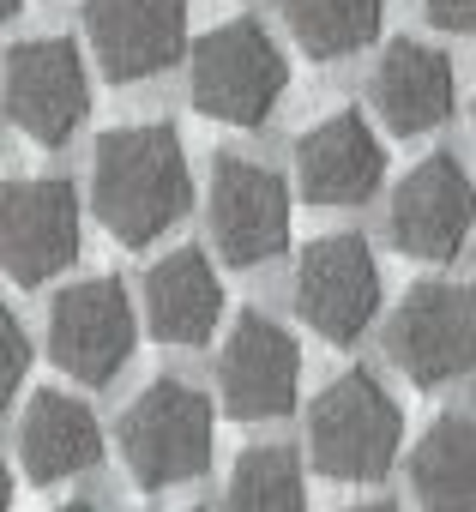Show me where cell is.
<instances>
[{"label": "cell", "instance_id": "8", "mask_svg": "<svg viewBox=\"0 0 476 512\" xmlns=\"http://www.w3.org/2000/svg\"><path fill=\"white\" fill-rule=\"evenodd\" d=\"M296 314L332 338L350 344L374 326L380 314V266L362 235H320L296 260Z\"/></svg>", "mask_w": 476, "mask_h": 512}, {"label": "cell", "instance_id": "9", "mask_svg": "<svg viewBox=\"0 0 476 512\" xmlns=\"http://www.w3.org/2000/svg\"><path fill=\"white\" fill-rule=\"evenodd\" d=\"M133 302L115 278H85L67 284L49 308V356L61 374H73L79 386H103L127 368L133 356Z\"/></svg>", "mask_w": 476, "mask_h": 512}, {"label": "cell", "instance_id": "14", "mask_svg": "<svg viewBox=\"0 0 476 512\" xmlns=\"http://www.w3.org/2000/svg\"><path fill=\"white\" fill-rule=\"evenodd\" d=\"M380 181H386V151H380L368 115L338 109V115H326L320 127L302 133V145H296L302 199H314V205H362V199L380 193Z\"/></svg>", "mask_w": 476, "mask_h": 512}, {"label": "cell", "instance_id": "13", "mask_svg": "<svg viewBox=\"0 0 476 512\" xmlns=\"http://www.w3.org/2000/svg\"><path fill=\"white\" fill-rule=\"evenodd\" d=\"M476 223V181L458 157H422L392 193V241L410 260H452Z\"/></svg>", "mask_w": 476, "mask_h": 512}, {"label": "cell", "instance_id": "2", "mask_svg": "<svg viewBox=\"0 0 476 512\" xmlns=\"http://www.w3.org/2000/svg\"><path fill=\"white\" fill-rule=\"evenodd\" d=\"M284 85H290V61L272 43V31L254 25V19H229V25H217L193 43L187 91H193V109L211 115V121L260 127L278 109Z\"/></svg>", "mask_w": 476, "mask_h": 512}, {"label": "cell", "instance_id": "22", "mask_svg": "<svg viewBox=\"0 0 476 512\" xmlns=\"http://www.w3.org/2000/svg\"><path fill=\"white\" fill-rule=\"evenodd\" d=\"M0 344H7V392H13V386H25V368H31V344H25V326L13 314L0 320Z\"/></svg>", "mask_w": 476, "mask_h": 512}, {"label": "cell", "instance_id": "23", "mask_svg": "<svg viewBox=\"0 0 476 512\" xmlns=\"http://www.w3.org/2000/svg\"><path fill=\"white\" fill-rule=\"evenodd\" d=\"M344 512H392V506H380V500H368V506H344Z\"/></svg>", "mask_w": 476, "mask_h": 512}, {"label": "cell", "instance_id": "21", "mask_svg": "<svg viewBox=\"0 0 476 512\" xmlns=\"http://www.w3.org/2000/svg\"><path fill=\"white\" fill-rule=\"evenodd\" d=\"M422 13L452 37H476V0H422Z\"/></svg>", "mask_w": 476, "mask_h": 512}, {"label": "cell", "instance_id": "1", "mask_svg": "<svg viewBox=\"0 0 476 512\" xmlns=\"http://www.w3.org/2000/svg\"><path fill=\"white\" fill-rule=\"evenodd\" d=\"M193 205V175L181 133L169 121H133L97 139L91 157V211L121 247H145L175 229Z\"/></svg>", "mask_w": 476, "mask_h": 512}, {"label": "cell", "instance_id": "4", "mask_svg": "<svg viewBox=\"0 0 476 512\" xmlns=\"http://www.w3.org/2000/svg\"><path fill=\"white\" fill-rule=\"evenodd\" d=\"M386 356L416 386H446L476 368V290L458 278H422L386 320Z\"/></svg>", "mask_w": 476, "mask_h": 512}, {"label": "cell", "instance_id": "24", "mask_svg": "<svg viewBox=\"0 0 476 512\" xmlns=\"http://www.w3.org/2000/svg\"><path fill=\"white\" fill-rule=\"evenodd\" d=\"M55 512H97V506H85V500H67V506H55Z\"/></svg>", "mask_w": 476, "mask_h": 512}, {"label": "cell", "instance_id": "20", "mask_svg": "<svg viewBox=\"0 0 476 512\" xmlns=\"http://www.w3.org/2000/svg\"><path fill=\"white\" fill-rule=\"evenodd\" d=\"M223 512H308L302 458L290 446H248L229 470Z\"/></svg>", "mask_w": 476, "mask_h": 512}, {"label": "cell", "instance_id": "18", "mask_svg": "<svg viewBox=\"0 0 476 512\" xmlns=\"http://www.w3.org/2000/svg\"><path fill=\"white\" fill-rule=\"evenodd\" d=\"M410 488L422 512H476V416L446 410L410 452Z\"/></svg>", "mask_w": 476, "mask_h": 512}, {"label": "cell", "instance_id": "16", "mask_svg": "<svg viewBox=\"0 0 476 512\" xmlns=\"http://www.w3.org/2000/svg\"><path fill=\"white\" fill-rule=\"evenodd\" d=\"M103 458V428L85 398L73 392H37L19 422V464L31 482H67Z\"/></svg>", "mask_w": 476, "mask_h": 512}, {"label": "cell", "instance_id": "5", "mask_svg": "<svg viewBox=\"0 0 476 512\" xmlns=\"http://www.w3.org/2000/svg\"><path fill=\"white\" fill-rule=\"evenodd\" d=\"M115 440L139 488H175L211 464V404L181 380H157L121 410Z\"/></svg>", "mask_w": 476, "mask_h": 512}, {"label": "cell", "instance_id": "11", "mask_svg": "<svg viewBox=\"0 0 476 512\" xmlns=\"http://www.w3.org/2000/svg\"><path fill=\"white\" fill-rule=\"evenodd\" d=\"M0 260L19 290L61 278L79 260V193L67 181H13L0 199Z\"/></svg>", "mask_w": 476, "mask_h": 512}, {"label": "cell", "instance_id": "15", "mask_svg": "<svg viewBox=\"0 0 476 512\" xmlns=\"http://www.w3.org/2000/svg\"><path fill=\"white\" fill-rule=\"evenodd\" d=\"M452 61L416 37H392L368 73V103L374 115L386 121V133L398 139H416V133H434L446 115H452Z\"/></svg>", "mask_w": 476, "mask_h": 512}, {"label": "cell", "instance_id": "19", "mask_svg": "<svg viewBox=\"0 0 476 512\" xmlns=\"http://www.w3.org/2000/svg\"><path fill=\"white\" fill-rule=\"evenodd\" d=\"M380 13H386V0H284L290 37L314 61H344L368 49L380 37Z\"/></svg>", "mask_w": 476, "mask_h": 512}, {"label": "cell", "instance_id": "10", "mask_svg": "<svg viewBox=\"0 0 476 512\" xmlns=\"http://www.w3.org/2000/svg\"><path fill=\"white\" fill-rule=\"evenodd\" d=\"M296 380H302V350L296 338L248 308L235 314L229 338H223V356H217V392H223V410L235 422H272V416H290L296 404Z\"/></svg>", "mask_w": 476, "mask_h": 512}, {"label": "cell", "instance_id": "12", "mask_svg": "<svg viewBox=\"0 0 476 512\" xmlns=\"http://www.w3.org/2000/svg\"><path fill=\"white\" fill-rule=\"evenodd\" d=\"M85 37L103 79H157L187 49V0H85Z\"/></svg>", "mask_w": 476, "mask_h": 512}, {"label": "cell", "instance_id": "7", "mask_svg": "<svg viewBox=\"0 0 476 512\" xmlns=\"http://www.w3.org/2000/svg\"><path fill=\"white\" fill-rule=\"evenodd\" d=\"M7 115L25 139L37 145H67L85 115H91V79H85V55L67 37H31L13 43L7 55Z\"/></svg>", "mask_w": 476, "mask_h": 512}, {"label": "cell", "instance_id": "6", "mask_svg": "<svg viewBox=\"0 0 476 512\" xmlns=\"http://www.w3.org/2000/svg\"><path fill=\"white\" fill-rule=\"evenodd\" d=\"M211 241L229 266H266L290 247V187L278 169L242 151L211 163Z\"/></svg>", "mask_w": 476, "mask_h": 512}, {"label": "cell", "instance_id": "17", "mask_svg": "<svg viewBox=\"0 0 476 512\" xmlns=\"http://www.w3.org/2000/svg\"><path fill=\"white\" fill-rule=\"evenodd\" d=\"M217 314H223V290H217V272H211V260L199 247H175L145 272L151 338H163V344H205Z\"/></svg>", "mask_w": 476, "mask_h": 512}, {"label": "cell", "instance_id": "3", "mask_svg": "<svg viewBox=\"0 0 476 512\" xmlns=\"http://www.w3.org/2000/svg\"><path fill=\"white\" fill-rule=\"evenodd\" d=\"M398 440H404V410L386 398V386L368 374V368H350L338 374L314 410H308V446H314V464L338 482H374L392 470L398 458Z\"/></svg>", "mask_w": 476, "mask_h": 512}]
</instances>
